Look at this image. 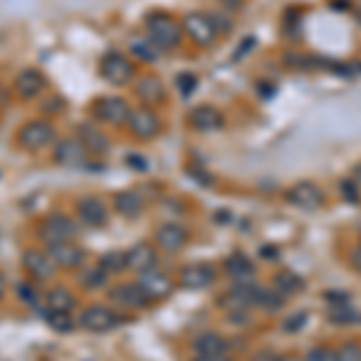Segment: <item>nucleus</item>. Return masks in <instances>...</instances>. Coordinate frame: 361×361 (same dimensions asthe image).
<instances>
[{"label": "nucleus", "instance_id": "1", "mask_svg": "<svg viewBox=\"0 0 361 361\" xmlns=\"http://www.w3.org/2000/svg\"><path fill=\"white\" fill-rule=\"evenodd\" d=\"M145 36L164 54V51H174L181 46L183 27L176 22L171 15L166 13H152L145 19Z\"/></svg>", "mask_w": 361, "mask_h": 361}, {"label": "nucleus", "instance_id": "2", "mask_svg": "<svg viewBox=\"0 0 361 361\" xmlns=\"http://www.w3.org/2000/svg\"><path fill=\"white\" fill-rule=\"evenodd\" d=\"M17 145L27 152H44L56 145V128L49 118H31L17 130Z\"/></svg>", "mask_w": 361, "mask_h": 361}, {"label": "nucleus", "instance_id": "3", "mask_svg": "<svg viewBox=\"0 0 361 361\" xmlns=\"http://www.w3.org/2000/svg\"><path fill=\"white\" fill-rule=\"evenodd\" d=\"M99 75L113 87H125L133 85L135 80V65L128 56H123L120 51H109L99 61Z\"/></svg>", "mask_w": 361, "mask_h": 361}, {"label": "nucleus", "instance_id": "4", "mask_svg": "<svg viewBox=\"0 0 361 361\" xmlns=\"http://www.w3.org/2000/svg\"><path fill=\"white\" fill-rule=\"evenodd\" d=\"M130 104L128 99L116 97V94H109V97H99L97 102L92 104V116L94 123L99 125H125V120L130 116Z\"/></svg>", "mask_w": 361, "mask_h": 361}, {"label": "nucleus", "instance_id": "5", "mask_svg": "<svg viewBox=\"0 0 361 361\" xmlns=\"http://www.w3.org/2000/svg\"><path fill=\"white\" fill-rule=\"evenodd\" d=\"M75 321L82 330L104 335V332H111L113 328L118 326V313L113 311L111 306H104V303H90V306H85L77 313Z\"/></svg>", "mask_w": 361, "mask_h": 361}, {"label": "nucleus", "instance_id": "6", "mask_svg": "<svg viewBox=\"0 0 361 361\" xmlns=\"http://www.w3.org/2000/svg\"><path fill=\"white\" fill-rule=\"evenodd\" d=\"M125 128H128V133L133 135V138L147 143V140H154L157 135L161 133V118L154 109L135 106V109H130V116L125 120Z\"/></svg>", "mask_w": 361, "mask_h": 361}, {"label": "nucleus", "instance_id": "7", "mask_svg": "<svg viewBox=\"0 0 361 361\" xmlns=\"http://www.w3.org/2000/svg\"><path fill=\"white\" fill-rule=\"evenodd\" d=\"M138 287L145 291V296H147L150 301H164V299H169V296L174 294V280H171V277L159 268L140 272Z\"/></svg>", "mask_w": 361, "mask_h": 361}, {"label": "nucleus", "instance_id": "8", "mask_svg": "<svg viewBox=\"0 0 361 361\" xmlns=\"http://www.w3.org/2000/svg\"><path fill=\"white\" fill-rule=\"evenodd\" d=\"M181 27L193 39V44L202 46V49H210L214 41H217L214 24H212L210 15H205V13H188L186 17H183Z\"/></svg>", "mask_w": 361, "mask_h": 361}, {"label": "nucleus", "instance_id": "9", "mask_svg": "<svg viewBox=\"0 0 361 361\" xmlns=\"http://www.w3.org/2000/svg\"><path fill=\"white\" fill-rule=\"evenodd\" d=\"M109 301L113 306L123 308V311H143L150 306V299L145 296V291L138 287V282H120V284L109 289Z\"/></svg>", "mask_w": 361, "mask_h": 361}, {"label": "nucleus", "instance_id": "10", "mask_svg": "<svg viewBox=\"0 0 361 361\" xmlns=\"http://www.w3.org/2000/svg\"><path fill=\"white\" fill-rule=\"evenodd\" d=\"M46 253L49 258L54 260L56 268L61 270H75V268H82L85 265V248L77 246L75 241H61V243H49L46 246Z\"/></svg>", "mask_w": 361, "mask_h": 361}, {"label": "nucleus", "instance_id": "11", "mask_svg": "<svg viewBox=\"0 0 361 361\" xmlns=\"http://www.w3.org/2000/svg\"><path fill=\"white\" fill-rule=\"evenodd\" d=\"M287 200L291 205H296L299 210H306V212H316L323 207L326 202V195H323L321 186H316L313 181H299L287 191Z\"/></svg>", "mask_w": 361, "mask_h": 361}, {"label": "nucleus", "instance_id": "12", "mask_svg": "<svg viewBox=\"0 0 361 361\" xmlns=\"http://www.w3.org/2000/svg\"><path fill=\"white\" fill-rule=\"evenodd\" d=\"M22 265H24V272L31 277V282L41 284V282H51L56 277V265L54 260L49 258V253L39 248H27L22 253Z\"/></svg>", "mask_w": 361, "mask_h": 361}, {"label": "nucleus", "instance_id": "13", "mask_svg": "<svg viewBox=\"0 0 361 361\" xmlns=\"http://www.w3.org/2000/svg\"><path fill=\"white\" fill-rule=\"evenodd\" d=\"M41 239L49 243H61V241H72L77 234L75 219H70L67 214H49V217L41 222Z\"/></svg>", "mask_w": 361, "mask_h": 361}, {"label": "nucleus", "instance_id": "14", "mask_svg": "<svg viewBox=\"0 0 361 361\" xmlns=\"http://www.w3.org/2000/svg\"><path fill=\"white\" fill-rule=\"evenodd\" d=\"M54 159L56 164L67 166V169H80L90 161V152L77 138H65L54 145Z\"/></svg>", "mask_w": 361, "mask_h": 361}, {"label": "nucleus", "instance_id": "15", "mask_svg": "<svg viewBox=\"0 0 361 361\" xmlns=\"http://www.w3.org/2000/svg\"><path fill=\"white\" fill-rule=\"evenodd\" d=\"M77 222L82 227H90V229H102L109 224V207L102 198H94L87 195L77 202Z\"/></svg>", "mask_w": 361, "mask_h": 361}, {"label": "nucleus", "instance_id": "16", "mask_svg": "<svg viewBox=\"0 0 361 361\" xmlns=\"http://www.w3.org/2000/svg\"><path fill=\"white\" fill-rule=\"evenodd\" d=\"M188 239H191V234H188V229L179 222L161 224L154 234V243L159 246L161 250H166V253H179L181 248H186Z\"/></svg>", "mask_w": 361, "mask_h": 361}, {"label": "nucleus", "instance_id": "17", "mask_svg": "<svg viewBox=\"0 0 361 361\" xmlns=\"http://www.w3.org/2000/svg\"><path fill=\"white\" fill-rule=\"evenodd\" d=\"M188 123L198 133H217L224 128V116L219 109L210 106V104H200L188 113Z\"/></svg>", "mask_w": 361, "mask_h": 361}, {"label": "nucleus", "instance_id": "18", "mask_svg": "<svg viewBox=\"0 0 361 361\" xmlns=\"http://www.w3.org/2000/svg\"><path fill=\"white\" fill-rule=\"evenodd\" d=\"M77 140L87 147L90 154H106L111 150V140L102 130V125L94 123V120H85L77 130Z\"/></svg>", "mask_w": 361, "mask_h": 361}, {"label": "nucleus", "instance_id": "19", "mask_svg": "<svg viewBox=\"0 0 361 361\" xmlns=\"http://www.w3.org/2000/svg\"><path fill=\"white\" fill-rule=\"evenodd\" d=\"M46 75L36 67H24L15 75V92L22 99H36L39 94H44L46 90Z\"/></svg>", "mask_w": 361, "mask_h": 361}, {"label": "nucleus", "instance_id": "20", "mask_svg": "<svg viewBox=\"0 0 361 361\" xmlns=\"http://www.w3.org/2000/svg\"><path fill=\"white\" fill-rule=\"evenodd\" d=\"M157 258H159V253H157V248L152 243H147V241H140V243H135L130 250H125V265H128V270L138 272V275L157 268Z\"/></svg>", "mask_w": 361, "mask_h": 361}, {"label": "nucleus", "instance_id": "21", "mask_svg": "<svg viewBox=\"0 0 361 361\" xmlns=\"http://www.w3.org/2000/svg\"><path fill=\"white\" fill-rule=\"evenodd\" d=\"M179 282L186 289H205V287H210L214 282V268L207 263L186 265V268L179 272Z\"/></svg>", "mask_w": 361, "mask_h": 361}, {"label": "nucleus", "instance_id": "22", "mask_svg": "<svg viewBox=\"0 0 361 361\" xmlns=\"http://www.w3.org/2000/svg\"><path fill=\"white\" fill-rule=\"evenodd\" d=\"M135 82V94H138V99L143 104H161L166 99V87H164V82L159 80V77H154V75H143V77H138V80H133Z\"/></svg>", "mask_w": 361, "mask_h": 361}, {"label": "nucleus", "instance_id": "23", "mask_svg": "<svg viewBox=\"0 0 361 361\" xmlns=\"http://www.w3.org/2000/svg\"><path fill=\"white\" fill-rule=\"evenodd\" d=\"M193 347H195V352L200 354V357H222V354H227L229 342L219 332L207 330V332L198 335Z\"/></svg>", "mask_w": 361, "mask_h": 361}, {"label": "nucleus", "instance_id": "24", "mask_svg": "<svg viewBox=\"0 0 361 361\" xmlns=\"http://www.w3.org/2000/svg\"><path fill=\"white\" fill-rule=\"evenodd\" d=\"M113 207H116V212L123 214V217L135 219L145 212V198L135 191H120L116 193V198H113Z\"/></svg>", "mask_w": 361, "mask_h": 361}, {"label": "nucleus", "instance_id": "25", "mask_svg": "<svg viewBox=\"0 0 361 361\" xmlns=\"http://www.w3.org/2000/svg\"><path fill=\"white\" fill-rule=\"evenodd\" d=\"M46 303V311H54V313H72L75 308V294H72L67 287H51L44 296Z\"/></svg>", "mask_w": 361, "mask_h": 361}, {"label": "nucleus", "instance_id": "26", "mask_svg": "<svg viewBox=\"0 0 361 361\" xmlns=\"http://www.w3.org/2000/svg\"><path fill=\"white\" fill-rule=\"evenodd\" d=\"M224 270L229 272V277H232L236 284H246V282H253V265H250L248 258H243V255H229L227 263H224Z\"/></svg>", "mask_w": 361, "mask_h": 361}, {"label": "nucleus", "instance_id": "27", "mask_svg": "<svg viewBox=\"0 0 361 361\" xmlns=\"http://www.w3.org/2000/svg\"><path fill=\"white\" fill-rule=\"evenodd\" d=\"M303 280L296 272H289V270H282L275 275V291L277 294H282L287 299V296H294L299 294V291L303 289Z\"/></svg>", "mask_w": 361, "mask_h": 361}, {"label": "nucleus", "instance_id": "28", "mask_svg": "<svg viewBox=\"0 0 361 361\" xmlns=\"http://www.w3.org/2000/svg\"><path fill=\"white\" fill-rule=\"evenodd\" d=\"M130 54H133L138 61L154 63V61H159L161 51L157 49L154 44H152L147 36H143V39H130Z\"/></svg>", "mask_w": 361, "mask_h": 361}, {"label": "nucleus", "instance_id": "29", "mask_svg": "<svg viewBox=\"0 0 361 361\" xmlns=\"http://www.w3.org/2000/svg\"><path fill=\"white\" fill-rule=\"evenodd\" d=\"M80 284L90 291H97V289H104L109 284V275L104 272L99 265H92V268H85L80 275Z\"/></svg>", "mask_w": 361, "mask_h": 361}, {"label": "nucleus", "instance_id": "30", "mask_svg": "<svg viewBox=\"0 0 361 361\" xmlns=\"http://www.w3.org/2000/svg\"><path fill=\"white\" fill-rule=\"evenodd\" d=\"M99 268L106 272L109 277L120 275L123 270H128V265H125V253H123V250H111V253H104L102 258H99Z\"/></svg>", "mask_w": 361, "mask_h": 361}, {"label": "nucleus", "instance_id": "31", "mask_svg": "<svg viewBox=\"0 0 361 361\" xmlns=\"http://www.w3.org/2000/svg\"><path fill=\"white\" fill-rule=\"evenodd\" d=\"M46 323H49L51 330L65 335V332H72L77 328V321L72 318V313H54V311H46Z\"/></svg>", "mask_w": 361, "mask_h": 361}, {"label": "nucleus", "instance_id": "32", "mask_svg": "<svg viewBox=\"0 0 361 361\" xmlns=\"http://www.w3.org/2000/svg\"><path fill=\"white\" fill-rule=\"evenodd\" d=\"M328 321L335 326H357V323H361V313L349 308V303L347 306H332V311L328 313Z\"/></svg>", "mask_w": 361, "mask_h": 361}, {"label": "nucleus", "instance_id": "33", "mask_svg": "<svg viewBox=\"0 0 361 361\" xmlns=\"http://www.w3.org/2000/svg\"><path fill=\"white\" fill-rule=\"evenodd\" d=\"M255 306H263L268 308V311H280V308L284 306V296L258 287V291H255Z\"/></svg>", "mask_w": 361, "mask_h": 361}, {"label": "nucleus", "instance_id": "34", "mask_svg": "<svg viewBox=\"0 0 361 361\" xmlns=\"http://www.w3.org/2000/svg\"><path fill=\"white\" fill-rule=\"evenodd\" d=\"M335 359L337 361H361V344L354 342V339H347V342H342L337 349H335Z\"/></svg>", "mask_w": 361, "mask_h": 361}, {"label": "nucleus", "instance_id": "35", "mask_svg": "<svg viewBox=\"0 0 361 361\" xmlns=\"http://www.w3.org/2000/svg\"><path fill=\"white\" fill-rule=\"evenodd\" d=\"M17 296L27 306H39V291H36V282H22L17 284Z\"/></svg>", "mask_w": 361, "mask_h": 361}, {"label": "nucleus", "instance_id": "36", "mask_svg": "<svg viewBox=\"0 0 361 361\" xmlns=\"http://www.w3.org/2000/svg\"><path fill=\"white\" fill-rule=\"evenodd\" d=\"M339 191H342V198L347 202H352V205H357L361 200V186L354 179H344L339 183Z\"/></svg>", "mask_w": 361, "mask_h": 361}, {"label": "nucleus", "instance_id": "37", "mask_svg": "<svg viewBox=\"0 0 361 361\" xmlns=\"http://www.w3.org/2000/svg\"><path fill=\"white\" fill-rule=\"evenodd\" d=\"M176 90H179L183 97H191V94L198 90V77L193 75V72H181V75H176Z\"/></svg>", "mask_w": 361, "mask_h": 361}, {"label": "nucleus", "instance_id": "38", "mask_svg": "<svg viewBox=\"0 0 361 361\" xmlns=\"http://www.w3.org/2000/svg\"><path fill=\"white\" fill-rule=\"evenodd\" d=\"M210 19H212V24H214V31H217V36L219 34H229V31L234 29V22L227 17V15H222V13L210 15Z\"/></svg>", "mask_w": 361, "mask_h": 361}, {"label": "nucleus", "instance_id": "39", "mask_svg": "<svg viewBox=\"0 0 361 361\" xmlns=\"http://www.w3.org/2000/svg\"><path fill=\"white\" fill-rule=\"evenodd\" d=\"M306 321H308V313L306 311H299V313H294V316H289L284 321V330L287 332H299L303 326H306Z\"/></svg>", "mask_w": 361, "mask_h": 361}, {"label": "nucleus", "instance_id": "40", "mask_svg": "<svg viewBox=\"0 0 361 361\" xmlns=\"http://www.w3.org/2000/svg\"><path fill=\"white\" fill-rule=\"evenodd\" d=\"M306 361H337L335 359V349H328V347H313L308 352Z\"/></svg>", "mask_w": 361, "mask_h": 361}, {"label": "nucleus", "instance_id": "41", "mask_svg": "<svg viewBox=\"0 0 361 361\" xmlns=\"http://www.w3.org/2000/svg\"><path fill=\"white\" fill-rule=\"evenodd\" d=\"M284 63L289 67H308V63L311 61H308L303 54H294V51H291V54H284Z\"/></svg>", "mask_w": 361, "mask_h": 361}, {"label": "nucleus", "instance_id": "42", "mask_svg": "<svg viewBox=\"0 0 361 361\" xmlns=\"http://www.w3.org/2000/svg\"><path fill=\"white\" fill-rule=\"evenodd\" d=\"M326 301H330L332 306H347L349 303V294L347 291H326Z\"/></svg>", "mask_w": 361, "mask_h": 361}, {"label": "nucleus", "instance_id": "43", "mask_svg": "<svg viewBox=\"0 0 361 361\" xmlns=\"http://www.w3.org/2000/svg\"><path fill=\"white\" fill-rule=\"evenodd\" d=\"M349 263H352V268H357L361 272V246L349 253Z\"/></svg>", "mask_w": 361, "mask_h": 361}, {"label": "nucleus", "instance_id": "44", "mask_svg": "<svg viewBox=\"0 0 361 361\" xmlns=\"http://www.w3.org/2000/svg\"><path fill=\"white\" fill-rule=\"evenodd\" d=\"M193 361H229L227 354H222V357H195Z\"/></svg>", "mask_w": 361, "mask_h": 361}, {"label": "nucleus", "instance_id": "45", "mask_svg": "<svg viewBox=\"0 0 361 361\" xmlns=\"http://www.w3.org/2000/svg\"><path fill=\"white\" fill-rule=\"evenodd\" d=\"M352 179H354V181H357V183H359V186H361V161H359V164H357V166H354V171H352Z\"/></svg>", "mask_w": 361, "mask_h": 361}, {"label": "nucleus", "instance_id": "46", "mask_svg": "<svg viewBox=\"0 0 361 361\" xmlns=\"http://www.w3.org/2000/svg\"><path fill=\"white\" fill-rule=\"evenodd\" d=\"M5 289H8V282H5V275L0 272V299L5 296Z\"/></svg>", "mask_w": 361, "mask_h": 361}, {"label": "nucleus", "instance_id": "47", "mask_svg": "<svg viewBox=\"0 0 361 361\" xmlns=\"http://www.w3.org/2000/svg\"><path fill=\"white\" fill-rule=\"evenodd\" d=\"M260 253H263V255H272V260H275L277 250H275V248H263V250H260Z\"/></svg>", "mask_w": 361, "mask_h": 361}, {"label": "nucleus", "instance_id": "48", "mask_svg": "<svg viewBox=\"0 0 361 361\" xmlns=\"http://www.w3.org/2000/svg\"><path fill=\"white\" fill-rule=\"evenodd\" d=\"M354 17H357V22L361 24V5H357V8H354Z\"/></svg>", "mask_w": 361, "mask_h": 361}]
</instances>
